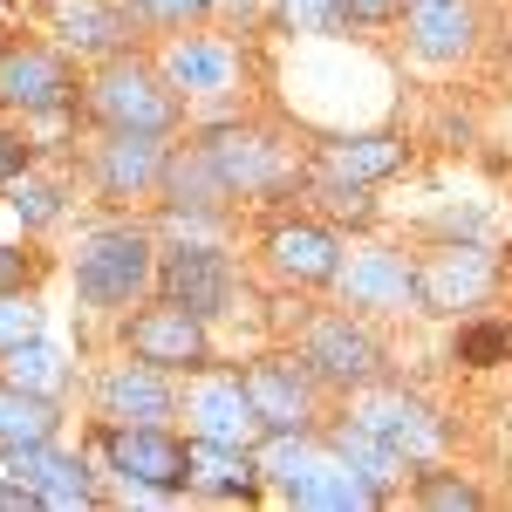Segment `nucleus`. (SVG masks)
Here are the masks:
<instances>
[{"instance_id":"f257e3e1","label":"nucleus","mask_w":512,"mask_h":512,"mask_svg":"<svg viewBox=\"0 0 512 512\" xmlns=\"http://www.w3.org/2000/svg\"><path fill=\"white\" fill-rule=\"evenodd\" d=\"M158 280V246L144 226H103L76 246V294L89 308H130Z\"/></svg>"},{"instance_id":"f03ea898","label":"nucleus","mask_w":512,"mask_h":512,"mask_svg":"<svg viewBox=\"0 0 512 512\" xmlns=\"http://www.w3.org/2000/svg\"><path fill=\"white\" fill-rule=\"evenodd\" d=\"M89 117L103 123V130H171L178 123V89L171 76H158L151 62H137V55H110L103 62V76L89 82Z\"/></svg>"},{"instance_id":"7ed1b4c3","label":"nucleus","mask_w":512,"mask_h":512,"mask_svg":"<svg viewBox=\"0 0 512 512\" xmlns=\"http://www.w3.org/2000/svg\"><path fill=\"white\" fill-rule=\"evenodd\" d=\"M205 158L219 164V178H226L233 198H280L301 178V164L287 158V144H274L267 130H246V123H219L205 137Z\"/></svg>"},{"instance_id":"20e7f679","label":"nucleus","mask_w":512,"mask_h":512,"mask_svg":"<svg viewBox=\"0 0 512 512\" xmlns=\"http://www.w3.org/2000/svg\"><path fill=\"white\" fill-rule=\"evenodd\" d=\"M492 287H499V260L478 239H451V246H431L417 260V308H431V315L478 308Z\"/></svg>"},{"instance_id":"39448f33","label":"nucleus","mask_w":512,"mask_h":512,"mask_svg":"<svg viewBox=\"0 0 512 512\" xmlns=\"http://www.w3.org/2000/svg\"><path fill=\"white\" fill-rule=\"evenodd\" d=\"M301 362L315 369V383H342V390H369L383 376V342L355 315H315L301 328Z\"/></svg>"},{"instance_id":"423d86ee","label":"nucleus","mask_w":512,"mask_h":512,"mask_svg":"<svg viewBox=\"0 0 512 512\" xmlns=\"http://www.w3.org/2000/svg\"><path fill=\"white\" fill-rule=\"evenodd\" d=\"M158 287H164V301L192 308L198 321H219L239 301V267L219 246H171L158 260Z\"/></svg>"},{"instance_id":"0eeeda50","label":"nucleus","mask_w":512,"mask_h":512,"mask_svg":"<svg viewBox=\"0 0 512 512\" xmlns=\"http://www.w3.org/2000/svg\"><path fill=\"white\" fill-rule=\"evenodd\" d=\"M103 451H110V465H117L130 485H144V492H185V478H192L185 444L164 431V424H103Z\"/></svg>"},{"instance_id":"6e6552de","label":"nucleus","mask_w":512,"mask_h":512,"mask_svg":"<svg viewBox=\"0 0 512 512\" xmlns=\"http://www.w3.org/2000/svg\"><path fill=\"white\" fill-rule=\"evenodd\" d=\"M123 342L137 362H158V369H198V362H212V335H205V321L192 308H178V301H151V308H137V315L123 321Z\"/></svg>"},{"instance_id":"1a4fd4ad","label":"nucleus","mask_w":512,"mask_h":512,"mask_svg":"<svg viewBox=\"0 0 512 512\" xmlns=\"http://www.w3.org/2000/svg\"><path fill=\"white\" fill-rule=\"evenodd\" d=\"M69 96H76V76H69L62 55H48L35 41H7V48H0V110L55 117Z\"/></svg>"},{"instance_id":"9d476101","label":"nucleus","mask_w":512,"mask_h":512,"mask_svg":"<svg viewBox=\"0 0 512 512\" xmlns=\"http://www.w3.org/2000/svg\"><path fill=\"white\" fill-rule=\"evenodd\" d=\"M355 417L383 437L403 465H431L437 451H444V417H431V403L410 390H369L355 403Z\"/></svg>"},{"instance_id":"9b49d317","label":"nucleus","mask_w":512,"mask_h":512,"mask_svg":"<svg viewBox=\"0 0 512 512\" xmlns=\"http://www.w3.org/2000/svg\"><path fill=\"white\" fill-rule=\"evenodd\" d=\"M335 287H342V301H349L355 315H396V308L417 301V267L396 246H362V253L342 260Z\"/></svg>"},{"instance_id":"f8f14e48","label":"nucleus","mask_w":512,"mask_h":512,"mask_svg":"<svg viewBox=\"0 0 512 512\" xmlns=\"http://www.w3.org/2000/svg\"><path fill=\"white\" fill-rule=\"evenodd\" d=\"M246 396L267 431H308L315 424V369L301 355H267L246 369Z\"/></svg>"},{"instance_id":"ddd939ff","label":"nucleus","mask_w":512,"mask_h":512,"mask_svg":"<svg viewBox=\"0 0 512 512\" xmlns=\"http://www.w3.org/2000/svg\"><path fill=\"white\" fill-rule=\"evenodd\" d=\"M164 164H171V151L158 130H110L96 144V185H103V198H144L164 185Z\"/></svg>"},{"instance_id":"4468645a","label":"nucleus","mask_w":512,"mask_h":512,"mask_svg":"<svg viewBox=\"0 0 512 512\" xmlns=\"http://www.w3.org/2000/svg\"><path fill=\"white\" fill-rule=\"evenodd\" d=\"M185 417H192V437H212V444H260L267 424L246 396V376H205L185 396Z\"/></svg>"},{"instance_id":"2eb2a0df","label":"nucleus","mask_w":512,"mask_h":512,"mask_svg":"<svg viewBox=\"0 0 512 512\" xmlns=\"http://www.w3.org/2000/svg\"><path fill=\"white\" fill-rule=\"evenodd\" d=\"M171 410H178L171 369H158V362H123L96 383V417L103 424H164Z\"/></svg>"},{"instance_id":"dca6fc26","label":"nucleus","mask_w":512,"mask_h":512,"mask_svg":"<svg viewBox=\"0 0 512 512\" xmlns=\"http://www.w3.org/2000/svg\"><path fill=\"white\" fill-rule=\"evenodd\" d=\"M267 260H274V274L294 280V287H328V280L342 274V246H335V233L315 226V219L274 226V233H267Z\"/></svg>"},{"instance_id":"f3484780","label":"nucleus","mask_w":512,"mask_h":512,"mask_svg":"<svg viewBox=\"0 0 512 512\" xmlns=\"http://www.w3.org/2000/svg\"><path fill=\"white\" fill-rule=\"evenodd\" d=\"M7 458V472L28 478L41 492V506H89L96 499V485L82 472L76 451H55V437H41V444H14V451H0Z\"/></svg>"},{"instance_id":"a211bd4d","label":"nucleus","mask_w":512,"mask_h":512,"mask_svg":"<svg viewBox=\"0 0 512 512\" xmlns=\"http://www.w3.org/2000/svg\"><path fill=\"white\" fill-rule=\"evenodd\" d=\"M403 28L424 62H458L478 35V7L472 0H403Z\"/></svg>"},{"instance_id":"6ab92c4d","label":"nucleus","mask_w":512,"mask_h":512,"mask_svg":"<svg viewBox=\"0 0 512 512\" xmlns=\"http://www.w3.org/2000/svg\"><path fill=\"white\" fill-rule=\"evenodd\" d=\"M185 458H192L185 492H205V499H253V492H260V458H253V444H212V437H192Z\"/></svg>"},{"instance_id":"aec40b11","label":"nucleus","mask_w":512,"mask_h":512,"mask_svg":"<svg viewBox=\"0 0 512 512\" xmlns=\"http://www.w3.org/2000/svg\"><path fill=\"white\" fill-rule=\"evenodd\" d=\"M287 499H294V506H315V512H349V506H376L383 492L362 472H349V458H342L335 444H321L315 458H308V472L287 485Z\"/></svg>"},{"instance_id":"412c9836","label":"nucleus","mask_w":512,"mask_h":512,"mask_svg":"<svg viewBox=\"0 0 512 512\" xmlns=\"http://www.w3.org/2000/svg\"><path fill=\"white\" fill-rule=\"evenodd\" d=\"M164 205H171V219H219L226 212V178H219V164L205 158V144L198 151H171V164H164Z\"/></svg>"},{"instance_id":"4be33fe9","label":"nucleus","mask_w":512,"mask_h":512,"mask_svg":"<svg viewBox=\"0 0 512 512\" xmlns=\"http://www.w3.org/2000/svg\"><path fill=\"white\" fill-rule=\"evenodd\" d=\"M403 164H410L403 137H335V144H321L315 171L321 178H349V185H376V178H390Z\"/></svg>"},{"instance_id":"5701e85b","label":"nucleus","mask_w":512,"mask_h":512,"mask_svg":"<svg viewBox=\"0 0 512 512\" xmlns=\"http://www.w3.org/2000/svg\"><path fill=\"white\" fill-rule=\"evenodd\" d=\"M48 14H55L69 48H96V55H117L123 35H130L117 0H48Z\"/></svg>"},{"instance_id":"b1692460","label":"nucleus","mask_w":512,"mask_h":512,"mask_svg":"<svg viewBox=\"0 0 512 512\" xmlns=\"http://www.w3.org/2000/svg\"><path fill=\"white\" fill-rule=\"evenodd\" d=\"M233 48L226 41H178L171 55H164V76L171 89H185V96H226L233 89Z\"/></svg>"},{"instance_id":"393cba45","label":"nucleus","mask_w":512,"mask_h":512,"mask_svg":"<svg viewBox=\"0 0 512 512\" xmlns=\"http://www.w3.org/2000/svg\"><path fill=\"white\" fill-rule=\"evenodd\" d=\"M55 431H62L55 396H35V390H21V383L0 376V451H14V444H41V437H55Z\"/></svg>"},{"instance_id":"a878e982","label":"nucleus","mask_w":512,"mask_h":512,"mask_svg":"<svg viewBox=\"0 0 512 512\" xmlns=\"http://www.w3.org/2000/svg\"><path fill=\"white\" fill-rule=\"evenodd\" d=\"M0 376L21 383V390H35V396H62L69 390V355L55 349V342H41V335H28V342H14V349L0 355Z\"/></svg>"},{"instance_id":"bb28decb","label":"nucleus","mask_w":512,"mask_h":512,"mask_svg":"<svg viewBox=\"0 0 512 512\" xmlns=\"http://www.w3.org/2000/svg\"><path fill=\"white\" fill-rule=\"evenodd\" d=\"M328 444H335V451L349 458V472H362L369 485H376V492H383V485L396 478V465H403V458H396V451H390V444H383L376 431H369L362 417H349V424H335V437H328Z\"/></svg>"},{"instance_id":"cd10ccee","label":"nucleus","mask_w":512,"mask_h":512,"mask_svg":"<svg viewBox=\"0 0 512 512\" xmlns=\"http://www.w3.org/2000/svg\"><path fill=\"white\" fill-rule=\"evenodd\" d=\"M506 355H512L506 321H472V328L458 335V362H465V369H492V362H506Z\"/></svg>"},{"instance_id":"c85d7f7f","label":"nucleus","mask_w":512,"mask_h":512,"mask_svg":"<svg viewBox=\"0 0 512 512\" xmlns=\"http://www.w3.org/2000/svg\"><path fill=\"white\" fill-rule=\"evenodd\" d=\"M7 205H14V219H21V226H48V219L62 212V192H55V185H41V178H28V171H21V178L7 185Z\"/></svg>"},{"instance_id":"c756f323","label":"nucleus","mask_w":512,"mask_h":512,"mask_svg":"<svg viewBox=\"0 0 512 512\" xmlns=\"http://www.w3.org/2000/svg\"><path fill=\"white\" fill-rule=\"evenodd\" d=\"M280 21H287V35H335V28H349L342 0H280Z\"/></svg>"},{"instance_id":"7c9ffc66","label":"nucleus","mask_w":512,"mask_h":512,"mask_svg":"<svg viewBox=\"0 0 512 512\" xmlns=\"http://www.w3.org/2000/svg\"><path fill=\"white\" fill-rule=\"evenodd\" d=\"M417 506H458V512H472V506H485V492H478L472 478H451V472H417Z\"/></svg>"},{"instance_id":"2f4dec72","label":"nucleus","mask_w":512,"mask_h":512,"mask_svg":"<svg viewBox=\"0 0 512 512\" xmlns=\"http://www.w3.org/2000/svg\"><path fill=\"white\" fill-rule=\"evenodd\" d=\"M315 198L328 205V212H335V219H349V226H369V212H376V205H369V185H349V178H321V171H315Z\"/></svg>"},{"instance_id":"473e14b6","label":"nucleus","mask_w":512,"mask_h":512,"mask_svg":"<svg viewBox=\"0 0 512 512\" xmlns=\"http://www.w3.org/2000/svg\"><path fill=\"white\" fill-rule=\"evenodd\" d=\"M28 335H41V308L21 287H0V355L14 349V342H28Z\"/></svg>"},{"instance_id":"72a5a7b5","label":"nucleus","mask_w":512,"mask_h":512,"mask_svg":"<svg viewBox=\"0 0 512 512\" xmlns=\"http://www.w3.org/2000/svg\"><path fill=\"white\" fill-rule=\"evenodd\" d=\"M137 21H164V28H178V21H198L212 0H123Z\"/></svg>"},{"instance_id":"f704fd0d","label":"nucleus","mask_w":512,"mask_h":512,"mask_svg":"<svg viewBox=\"0 0 512 512\" xmlns=\"http://www.w3.org/2000/svg\"><path fill=\"white\" fill-rule=\"evenodd\" d=\"M396 14H403V0H342V21H355V28H383Z\"/></svg>"},{"instance_id":"c9c22d12","label":"nucleus","mask_w":512,"mask_h":512,"mask_svg":"<svg viewBox=\"0 0 512 512\" xmlns=\"http://www.w3.org/2000/svg\"><path fill=\"white\" fill-rule=\"evenodd\" d=\"M21 171H28V144H21L14 130H0V185H14Z\"/></svg>"},{"instance_id":"e433bc0d","label":"nucleus","mask_w":512,"mask_h":512,"mask_svg":"<svg viewBox=\"0 0 512 512\" xmlns=\"http://www.w3.org/2000/svg\"><path fill=\"white\" fill-rule=\"evenodd\" d=\"M14 506H41V492L28 478H0V512H14Z\"/></svg>"},{"instance_id":"4c0bfd02","label":"nucleus","mask_w":512,"mask_h":512,"mask_svg":"<svg viewBox=\"0 0 512 512\" xmlns=\"http://www.w3.org/2000/svg\"><path fill=\"white\" fill-rule=\"evenodd\" d=\"M28 274H35V267H28V253H14V246H0V287H21Z\"/></svg>"},{"instance_id":"58836bf2","label":"nucleus","mask_w":512,"mask_h":512,"mask_svg":"<svg viewBox=\"0 0 512 512\" xmlns=\"http://www.w3.org/2000/svg\"><path fill=\"white\" fill-rule=\"evenodd\" d=\"M41 7H48V0H41Z\"/></svg>"}]
</instances>
